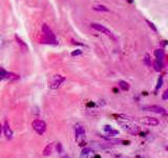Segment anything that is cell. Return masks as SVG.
I'll list each match as a JSON object with an SVG mask.
<instances>
[{
    "mask_svg": "<svg viewBox=\"0 0 168 158\" xmlns=\"http://www.w3.org/2000/svg\"><path fill=\"white\" fill-rule=\"evenodd\" d=\"M92 10L98 11V12H109V10L106 6H104V5H97V6L92 8Z\"/></svg>",
    "mask_w": 168,
    "mask_h": 158,
    "instance_id": "cell-16",
    "label": "cell"
},
{
    "mask_svg": "<svg viewBox=\"0 0 168 158\" xmlns=\"http://www.w3.org/2000/svg\"><path fill=\"white\" fill-rule=\"evenodd\" d=\"M113 158H130V157L123 155V154H116V155H113Z\"/></svg>",
    "mask_w": 168,
    "mask_h": 158,
    "instance_id": "cell-22",
    "label": "cell"
},
{
    "mask_svg": "<svg viewBox=\"0 0 168 158\" xmlns=\"http://www.w3.org/2000/svg\"><path fill=\"white\" fill-rule=\"evenodd\" d=\"M162 84H163V78L162 77H160V78L158 79V84H157V87H155V90H159L161 87H162Z\"/></svg>",
    "mask_w": 168,
    "mask_h": 158,
    "instance_id": "cell-20",
    "label": "cell"
},
{
    "mask_svg": "<svg viewBox=\"0 0 168 158\" xmlns=\"http://www.w3.org/2000/svg\"><path fill=\"white\" fill-rule=\"evenodd\" d=\"M62 158H71V156H69V155H64Z\"/></svg>",
    "mask_w": 168,
    "mask_h": 158,
    "instance_id": "cell-27",
    "label": "cell"
},
{
    "mask_svg": "<svg viewBox=\"0 0 168 158\" xmlns=\"http://www.w3.org/2000/svg\"><path fill=\"white\" fill-rule=\"evenodd\" d=\"M75 136H76V140L79 145L83 147V145H86V141H85V128L82 124H75Z\"/></svg>",
    "mask_w": 168,
    "mask_h": 158,
    "instance_id": "cell-1",
    "label": "cell"
},
{
    "mask_svg": "<svg viewBox=\"0 0 168 158\" xmlns=\"http://www.w3.org/2000/svg\"><path fill=\"white\" fill-rule=\"evenodd\" d=\"M80 158H94V150L90 147H83Z\"/></svg>",
    "mask_w": 168,
    "mask_h": 158,
    "instance_id": "cell-10",
    "label": "cell"
},
{
    "mask_svg": "<svg viewBox=\"0 0 168 158\" xmlns=\"http://www.w3.org/2000/svg\"><path fill=\"white\" fill-rule=\"evenodd\" d=\"M163 99L166 100L168 99V91L166 90V91H164V93H163Z\"/></svg>",
    "mask_w": 168,
    "mask_h": 158,
    "instance_id": "cell-25",
    "label": "cell"
},
{
    "mask_svg": "<svg viewBox=\"0 0 168 158\" xmlns=\"http://www.w3.org/2000/svg\"><path fill=\"white\" fill-rule=\"evenodd\" d=\"M56 150H57V152L58 153H63V147H62V145H61L60 142H58L57 145H56Z\"/></svg>",
    "mask_w": 168,
    "mask_h": 158,
    "instance_id": "cell-18",
    "label": "cell"
},
{
    "mask_svg": "<svg viewBox=\"0 0 168 158\" xmlns=\"http://www.w3.org/2000/svg\"><path fill=\"white\" fill-rule=\"evenodd\" d=\"M144 62H145V64H146L147 66H151V60H150V57H149V55H148V54H146V55H145Z\"/></svg>",
    "mask_w": 168,
    "mask_h": 158,
    "instance_id": "cell-17",
    "label": "cell"
},
{
    "mask_svg": "<svg viewBox=\"0 0 168 158\" xmlns=\"http://www.w3.org/2000/svg\"><path fill=\"white\" fill-rule=\"evenodd\" d=\"M146 22H147V23H148V25H149V28H150V29H152V30H153V31H155V32H157V31H158V30H157V28H155V24L152 23V22H150L149 20H146Z\"/></svg>",
    "mask_w": 168,
    "mask_h": 158,
    "instance_id": "cell-21",
    "label": "cell"
},
{
    "mask_svg": "<svg viewBox=\"0 0 168 158\" xmlns=\"http://www.w3.org/2000/svg\"><path fill=\"white\" fill-rule=\"evenodd\" d=\"M32 126H33V129L35 130L37 134L39 135H43L46 131V123H45V121L43 120H40V119H36L32 122Z\"/></svg>",
    "mask_w": 168,
    "mask_h": 158,
    "instance_id": "cell-3",
    "label": "cell"
},
{
    "mask_svg": "<svg viewBox=\"0 0 168 158\" xmlns=\"http://www.w3.org/2000/svg\"><path fill=\"white\" fill-rule=\"evenodd\" d=\"M127 1H128V2H130V3H132V0H127Z\"/></svg>",
    "mask_w": 168,
    "mask_h": 158,
    "instance_id": "cell-28",
    "label": "cell"
},
{
    "mask_svg": "<svg viewBox=\"0 0 168 158\" xmlns=\"http://www.w3.org/2000/svg\"><path fill=\"white\" fill-rule=\"evenodd\" d=\"M64 81H65V77L64 76H62V75H55L50 81V89L57 90Z\"/></svg>",
    "mask_w": 168,
    "mask_h": 158,
    "instance_id": "cell-4",
    "label": "cell"
},
{
    "mask_svg": "<svg viewBox=\"0 0 168 158\" xmlns=\"http://www.w3.org/2000/svg\"><path fill=\"white\" fill-rule=\"evenodd\" d=\"M105 139L107 140L109 143L111 145H129L128 140H123V139H113V138H110V137H104Z\"/></svg>",
    "mask_w": 168,
    "mask_h": 158,
    "instance_id": "cell-8",
    "label": "cell"
},
{
    "mask_svg": "<svg viewBox=\"0 0 168 158\" xmlns=\"http://www.w3.org/2000/svg\"><path fill=\"white\" fill-rule=\"evenodd\" d=\"M119 87H120L122 91H128L129 84L128 82L124 81V80H121V81H119Z\"/></svg>",
    "mask_w": 168,
    "mask_h": 158,
    "instance_id": "cell-14",
    "label": "cell"
},
{
    "mask_svg": "<svg viewBox=\"0 0 168 158\" xmlns=\"http://www.w3.org/2000/svg\"><path fill=\"white\" fill-rule=\"evenodd\" d=\"M1 133H2V124L0 123V136H1Z\"/></svg>",
    "mask_w": 168,
    "mask_h": 158,
    "instance_id": "cell-26",
    "label": "cell"
},
{
    "mask_svg": "<svg viewBox=\"0 0 168 158\" xmlns=\"http://www.w3.org/2000/svg\"><path fill=\"white\" fill-rule=\"evenodd\" d=\"M143 111H146V112H152V113L155 114H166L167 111L165 110V108H163L161 105H145L142 108Z\"/></svg>",
    "mask_w": 168,
    "mask_h": 158,
    "instance_id": "cell-5",
    "label": "cell"
},
{
    "mask_svg": "<svg viewBox=\"0 0 168 158\" xmlns=\"http://www.w3.org/2000/svg\"><path fill=\"white\" fill-rule=\"evenodd\" d=\"M52 147H54V145H52V143L47 145L46 147H45L44 150H43V156H45V157L50 156V154H52Z\"/></svg>",
    "mask_w": 168,
    "mask_h": 158,
    "instance_id": "cell-13",
    "label": "cell"
},
{
    "mask_svg": "<svg viewBox=\"0 0 168 158\" xmlns=\"http://www.w3.org/2000/svg\"><path fill=\"white\" fill-rule=\"evenodd\" d=\"M81 53H82V51L77 50V51H75V52H73V53H71V56H78V55H80Z\"/></svg>",
    "mask_w": 168,
    "mask_h": 158,
    "instance_id": "cell-24",
    "label": "cell"
},
{
    "mask_svg": "<svg viewBox=\"0 0 168 158\" xmlns=\"http://www.w3.org/2000/svg\"><path fill=\"white\" fill-rule=\"evenodd\" d=\"M15 39H16V41H17V43L19 44V47L22 49V50H24V51H26L27 50V45L25 44V42L23 41V40L21 39L20 37L18 36V35H15Z\"/></svg>",
    "mask_w": 168,
    "mask_h": 158,
    "instance_id": "cell-11",
    "label": "cell"
},
{
    "mask_svg": "<svg viewBox=\"0 0 168 158\" xmlns=\"http://www.w3.org/2000/svg\"><path fill=\"white\" fill-rule=\"evenodd\" d=\"M2 131L3 133H4V136L6 137V139H12V137H13V131L10 129V126L8 121L4 122V126H2Z\"/></svg>",
    "mask_w": 168,
    "mask_h": 158,
    "instance_id": "cell-9",
    "label": "cell"
},
{
    "mask_svg": "<svg viewBox=\"0 0 168 158\" xmlns=\"http://www.w3.org/2000/svg\"><path fill=\"white\" fill-rule=\"evenodd\" d=\"M153 66H155V71L160 72L161 70L163 68V62H162V60H159V59L155 60V62H153Z\"/></svg>",
    "mask_w": 168,
    "mask_h": 158,
    "instance_id": "cell-15",
    "label": "cell"
},
{
    "mask_svg": "<svg viewBox=\"0 0 168 158\" xmlns=\"http://www.w3.org/2000/svg\"><path fill=\"white\" fill-rule=\"evenodd\" d=\"M155 56L157 59H159V60H163L164 57H165L164 50H162V49H158V50H155Z\"/></svg>",
    "mask_w": 168,
    "mask_h": 158,
    "instance_id": "cell-12",
    "label": "cell"
},
{
    "mask_svg": "<svg viewBox=\"0 0 168 158\" xmlns=\"http://www.w3.org/2000/svg\"><path fill=\"white\" fill-rule=\"evenodd\" d=\"M111 130H113V128L110 126H105L104 128H103V131H104L105 133H108V132L111 131Z\"/></svg>",
    "mask_w": 168,
    "mask_h": 158,
    "instance_id": "cell-23",
    "label": "cell"
},
{
    "mask_svg": "<svg viewBox=\"0 0 168 158\" xmlns=\"http://www.w3.org/2000/svg\"><path fill=\"white\" fill-rule=\"evenodd\" d=\"M5 76H6V72H5L2 68H0V80L4 79Z\"/></svg>",
    "mask_w": 168,
    "mask_h": 158,
    "instance_id": "cell-19",
    "label": "cell"
},
{
    "mask_svg": "<svg viewBox=\"0 0 168 158\" xmlns=\"http://www.w3.org/2000/svg\"><path fill=\"white\" fill-rule=\"evenodd\" d=\"M140 122L145 124V126H157L160 124V121L158 120L157 118H155V117H149V116L140 118Z\"/></svg>",
    "mask_w": 168,
    "mask_h": 158,
    "instance_id": "cell-6",
    "label": "cell"
},
{
    "mask_svg": "<svg viewBox=\"0 0 168 158\" xmlns=\"http://www.w3.org/2000/svg\"><path fill=\"white\" fill-rule=\"evenodd\" d=\"M41 31H42V33L45 35V36L48 38V39L50 40V41H55V35H54V33H52V30L48 28V25L47 24H42V26H41Z\"/></svg>",
    "mask_w": 168,
    "mask_h": 158,
    "instance_id": "cell-7",
    "label": "cell"
},
{
    "mask_svg": "<svg viewBox=\"0 0 168 158\" xmlns=\"http://www.w3.org/2000/svg\"><path fill=\"white\" fill-rule=\"evenodd\" d=\"M90 26H92V29L96 30V31L100 32L101 34H104L105 36L109 37V38H111V39L116 40V36L113 35V33L110 30H108L107 28H105L104 25H102V24L100 23H92L90 24Z\"/></svg>",
    "mask_w": 168,
    "mask_h": 158,
    "instance_id": "cell-2",
    "label": "cell"
}]
</instances>
